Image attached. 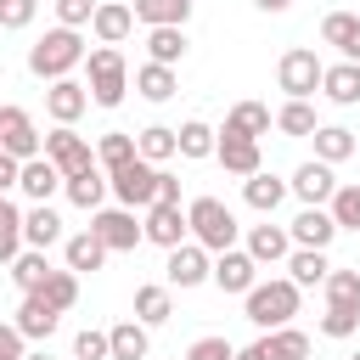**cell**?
<instances>
[{"mask_svg": "<svg viewBox=\"0 0 360 360\" xmlns=\"http://www.w3.org/2000/svg\"><path fill=\"white\" fill-rule=\"evenodd\" d=\"M84 62V39H79V28H51V34H39L34 45H28V73L34 79H68L73 68Z\"/></svg>", "mask_w": 360, "mask_h": 360, "instance_id": "6da1fadb", "label": "cell"}, {"mask_svg": "<svg viewBox=\"0 0 360 360\" xmlns=\"http://www.w3.org/2000/svg\"><path fill=\"white\" fill-rule=\"evenodd\" d=\"M186 231H191V242L197 248H208V253H225V248H236V214L219 202V197H191V208H186Z\"/></svg>", "mask_w": 360, "mask_h": 360, "instance_id": "7a4b0ae2", "label": "cell"}, {"mask_svg": "<svg viewBox=\"0 0 360 360\" xmlns=\"http://www.w3.org/2000/svg\"><path fill=\"white\" fill-rule=\"evenodd\" d=\"M84 68H90V101L96 107H118L124 101V90H129V68H124V51L118 45H96V51H84Z\"/></svg>", "mask_w": 360, "mask_h": 360, "instance_id": "3957f363", "label": "cell"}, {"mask_svg": "<svg viewBox=\"0 0 360 360\" xmlns=\"http://www.w3.org/2000/svg\"><path fill=\"white\" fill-rule=\"evenodd\" d=\"M248 321L253 326H264V332H276V326H287L292 315H298V287L281 276V281H253L248 292Z\"/></svg>", "mask_w": 360, "mask_h": 360, "instance_id": "277c9868", "label": "cell"}, {"mask_svg": "<svg viewBox=\"0 0 360 360\" xmlns=\"http://www.w3.org/2000/svg\"><path fill=\"white\" fill-rule=\"evenodd\" d=\"M321 73H326V62H321L309 45H292V51L276 62V84L287 90V101H309V96L321 90Z\"/></svg>", "mask_w": 360, "mask_h": 360, "instance_id": "5b68a950", "label": "cell"}, {"mask_svg": "<svg viewBox=\"0 0 360 360\" xmlns=\"http://www.w3.org/2000/svg\"><path fill=\"white\" fill-rule=\"evenodd\" d=\"M107 191H112L129 214H135V208H152V202H158V169L135 158V163H124V169L107 174Z\"/></svg>", "mask_w": 360, "mask_h": 360, "instance_id": "8992f818", "label": "cell"}, {"mask_svg": "<svg viewBox=\"0 0 360 360\" xmlns=\"http://www.w3.org/2000/svg\"><path fill=\"white\" fill-rule=\"evenodd\" d=\"M51 163H56V174L68 180V174H84V169H96V152H90V141L84 135H73L68 124H56L51 135H45V146H39Z\"/></svg>", "mask_w": 360, "mask_h": 360, "instance_id": "52a82bcc", "label": "cell"}, {"mask_svg": "<svg viewBox=\"0 0 360 360\" xmlns=\"http://www.w3.org/2000/svg\"><path fill=\"white\" fill-rule=\"evenodd\" d=\"M39 146H45V135L34 129V118L22 107H0V152L28 163V158H39Z\"/></svg>", "mask_w": 360, "mask_h": 360, "instance_id": "ba28073f", "label": "cell"}, {"mask_svg": "<svg viewBox=\"0 0 360 360\" xmlns=\"http://www.w3.org/2000/svg\"><path fill=\"white\" fill-rule=\"evenodd\" d=\"M90 236H96L107 253H129L135 242H146L129 208H96V219H90Z\"/></svg>", "mask_w": 360, "mask_h": 360, "instance_id": "9c48e42d", "label": "cell"}, {"mask_svg": "<svg viewBox=\"0 0 360 360\" xmlns=\"http://www.w3.org/2000/svg\"><path fill=\"white\" fill-rule=\"evenodd\" d=\"M287 191H298L304 197V208H326L332 202V191H338V174H332V163H298V174L287 180Z\"/></svg>", "mask_w": 360, "mask_h": 360, "instance_id": "30bf717a", "label": "cell"}, {"mask_svg": "<svg viewBox=\"0 0 360 360\" xmlns=\"http://www.w3.org/2000/svg\"><path fill=\"white\" fill-rule=\"evenodd\" d=\"M208 248H197V242H180V248H169V264H163V276H169V287H202L208 281Z\"/></svg>", "mask_w": 360, "mask_h": 360, "instance_id": "8fae6325", "label": "cell"}, {"mask_svg": "<svg viewBox=\"0 0 360 360\" xmlns=\"http://www.w3.org/2000/svg\"><path fill=\"white\" fill-rule=\"evenodd\" d=\"M141 236L158 242V248H180V242H186V214H180V202H152L146 219H141Z\"/></svg>", "mask_w": 360, "mask_h": 360, "instance_id": "7c38bea8", "label": "cell"}, {"mask_svg": "<svg viewBox=\"0 0 360 360\" xmlns=\"http://www.w3.org/2000/svg\"><path fill=\"white\" fill-rule=\"evenodd\" d=\"M84 107H90V90H84L79 79H56V84L45 90V112H51L56 124H68V129L84 118Z\"/></svg>", "mask_w": 360, "mask_h": 360, "instance_id": "4fadbf2b", "label": "cell"}, {"mask_svg": "<svg viewBox=\"0 0 360 360\" xmlns=\"http://www.w3.org/2000/svg\"><path fill=\"white\" fill-rule=\"evenodd\" d=\"M208 281H214L219 292H248V287L259 281V264H253L248 253H236V248H225V253L214 259V270H208Z\"/></svg>", "mask_w": 360, "mask_h": 360, "instance_id": "5bb4252c", "label": "cell"}, {"mask_svg": "<svg viewBox=\"0 0 360 360\" xmlns=\"http://www.w3.org/2000/svg\"><path fill=\"white\" fill-rule=\"evenodd\" d=\"M11 326H17L22 338L45 343V338H51V332L62 326V315H56V309H51V304H45L39 292H22V304H17V321H11Z\"/></svg>", "mask_w": 360, "mask_h": 360, "instance_id": "9a60e30c", "label": "cell"}, {"mask_svg": "<svg viewBox=\"0 0 360 360\" xmlns=\"http://www.w3.org/2000/svg\"><path fill=\"white\" fill-rule=\"evenodd\" d=\"M270 107L264 101H236L231 112H225V129L219 135H236V141H259V135H270Z\"/></svg>", "mask_w": 360, "mask_h": 360, "instance_id": "2e32d148", "label": "cell"}, {"mask_svg": "<svg viewBox=\"0 0 360 360\" xmlns=\"http://www.w3.org/2000/svg\"><path fill=\"white\" fill-rule=\"evenodd\" d=\"M17 186H22V197H34V202H51V197L62 191V174H56V163L39 152V158H28V163H22Z\"/></svg>", "mask_w": 360, "mask_h": 360, "instance_id": "e0dca14e", "label": "cell"}, {"mask_svg": "<svg viewBox=\"0 0 360 360\" xmlns=\"http://www.w3.org/2000/svg\"><path fill=\"white\" fill-rule=\"evenodd\" d=\"M253 264H281L287 253H292V236L281 231V225H253L248 231V248H242Z\"/></svg>", "mask_w": 360, "mask_h": 360, "instance_id": "ac0fdd59", "label": "cell"}, {"mask_svg": "<svg viewBox=\"0 0 360 360\" xmlns=\"http://www.w3.org/2000/svg\"><path fill=\"white\" fill-rule=\"evenodd\" d=\"M129 28H135V17H129V6H118V0H96V17H90V34L101 39V45H124L129 39Z\"/></svg>", "mask_w": 360, "mask_h": 360, "instance_id": "d6986e66", "label": "cell"}, {"mask_svg": "<svg viewBox=\"0 0 360 360\" xmlns=\"http://www.w3.org/2000/svg\"><path fill=\"white\" fill-rule=\"evenodd\" d=\"M22 242H28V248H39V253L62 242V219H56V208H51V202H34V208L22 214Z\"/></svg>", "mask_w": 360, "mask_h": 360, "instance_id": "ffe728a7", "label": "cell"}, {"mask_svg": "<svg viewBox=\"0 0 360 360\" xmlns=\"http://www.w3.org/2000/svg\"><path fill=\"white\" fill-rule=\"evenodd\" d=\"M287 236H292L298 248H321V253H326V248H332V236H338V225H332V214H326V208H304V214L292 219V231H287Z\"/></svg>", "mask_w": 360, "mask_h": 360, "instance_id": "44dd1931", "label": "cell"}, {"mask_svg": "<svg viewBox=\"0 0 360 360\" xmlns=\"http://www.w3.org/2000/svg\"><path fill=\"white\" fill-rule=\"evenodd\" d=\"M129 17H135V22H146V28H186L191 0H135V6H129Z\"/></svg>", "mask_w": 360, "mask_h": 360, "instance_id": "7402d4cb", "label": "cell"}, {"mask_svg": "<svg viewBox=\"0 0 360 360\" xmlns=\"http://www.w3.org/2000/svg\"><path fill=\"white\" fill-rule=\"evenodd\" d=\"M214 158L225 163V174H259V141H236V135H219L214 141Z\"/></svg>", "mask_w": 360, "mask_h": 360, "instance_id": "603a6c76", "label": "cell"}, {"mask_svg": "<svg viewBox=\"0 0 360 360\" xmlns=\"http://www.w3.org/2000/svg\"><path fill=\"white\" fill-rule=\"evenodd\" d=\"M321 90H326V101L354 107V101H360V62H332V68L321 73Z\"/></svg>", "mask_w": 360, "mask_h": 360, "instance_id": "cb8c5ba5", "label": "cell"}, {"mask_svg": "<svg viewBox=\"0 0 360 360\" xmlns=\"http://www.w3.org/2000/svg\"><path fill=\"white\" fill-rule=\"evenodd\" d=\"M62 191H68V202H73V208H90V214H96V208H101V197H107V174H101V163H96V169H84V174H68V180H62Z\"/></svg>", "mask_w": 360, "mask_h": 360, "instance_id": "d4e9b609", "label": "cell"}, {"mask_svg": "<svg viewBox=\"0 0 360 360\" xmlns=\"http://www.w3.org/2000/svg\"><path fill=\"white\" fill-rule=\"evenodd\" d=\"M309 141H315V163H343V158H354V146H360L343 124H321Z\"/></svg>", "mask_w": 360, "mask_h": 360, "instance_id": "484cf974", "label": "cell"}, {"mask_svg": "<svg viewBox=\"0 0 360 360\" xmlns=\"http://www.w3.org/2000/svg\"><path fill=\"white\" fill-rule=\"evenodd\" d=\"M242 197H248V208H259V214H276L281 208V197H287V180H276V174H248L242 180Z\"/></svg>", "mask_w": 360, "mask_h": 360, "instance_id": "4316f807", "label": "cell"}, {"mask_svg": "<svg viewBox=\"0 0 360 360\" xmlns=\"http://www.w3.org/2000/svg\"><path fill=\"white\" fill-rule=\"evenodd\" d=\"M287 270H292V276H287L292 287H321L332 264H326V253H321V248H292V253H287Z\"/></svg>", "mask_w": 360, "mask_h": 360, "instance_id": "83f0119b", "label": "cell"}, {"mask_svg": "<svg viewBox=\"0 0 360 360\" xmlns=\"http://www.w3.org/2000/svg\"><path fill=\"white\" fill-rule=\"evenodd\" d=\"M169 315H174V298H169V287H158V281L135 287V321H141V326H163Z\"/></svg>", "mask_w": 360, "mask_h": 360, "instance_id": "f1b7e54d", "label": "cell"}, {"mask_svg": "<svg viewBox=\"0 0 360 360\" xmlns=\"http://www.w3.org/2000/svg\"><path fill=\"white\" fill-rule=\"evenodd\" d=\"M107 349H112V360H146L152 338H146V326H141V321H118V326L107 332Z\"/></svg>", "mask_w": 360, "mask_h": 360, "instance_id": "f546056e", "label": "cell"}, {"mask_svg": "<svg viewBox=\"0 0 360 360\" xmlns=\"http://www.w3.org/2000/svg\"><path fill=\"white\" fill-rule=\"evenodd\" d=\"M135 90H141L146 101H169V96L180 90V79H174V68H163V62H141V68H135Z\"/></svg>", "mask_w": 360, "mask_h": 360, "instance_id": "4dcf8cb0", "label": "cell"}, {"mask_svg": "<svg viewBox=\"0 0 360 360\" xmlns=\"http://www.w3.org/2000/svg\"><path fill=\"white\" fill-rule=\"evenodd\" d=\"M135 158H141V163H152V169H158V163H169V158H174V129H169V124L141 129V135H135Z\"/></svg>", "mask_w": 360, "mask_h": 360, "instance_id": "1f68e13d", "label": "cell"}, {"mask_svg": "<svg viewBox=\"0 0 360 360\" xmlns=\"http://www.w3.org/2000/svg\"><path fill=\"white\" fill-rule=\"evenodd\" d=\"M34 292H39V298H45V304L62 315V309H73V304H79V276H73V270H51V276H45Z\"/></svg>", "mask_w": 360, "mask_h": 360, "instance_id": "d6a6232c", "label": "cell"}, {"mask_svg": "<svg viewBox=\"0 0 360 360\" xmlns=\"http://www.w3.org/2000/svg\"><path fill=\"white\" fill-rule=\"evenodd\" d=\"M326 309H360V270H326Z\"/></svg>", "mask_w": 360, "mask_h": 360, "instance_id": "836d02e7", "label": "cell"}, {"mask_svg": "<svg viewBox=\"0 0 360 360\" xmlns=\"http://www.w3.org/2000/svg\"><path fill=\"white\" fill-rule=\"evenodd\" d=\"M214 141H219V135H214L202 118H191V124L174 129V152H180V158H214Z\"/></svg>", "mask_w": 360, "mask_h": 360, "instance_id": "e575fe53", "label": "cell"}, {"mask_svg": "<svg viewBox=\"0 0 360 360\" xmlns=\"http://www.w3.org/2000/svg\"><path fill=\"white\" fill-rule=\"evenodd\" d=\"M62 253H68V270H73V276H79V270H101V259H107V248H101L90 231L68 236V242H62Z\"/></svg>", "mask_w": 360, "mask_h": 360, "instance_id": "d590c367", "label": "cell"}, {"mask_svg": "<svg viewBox=\"0 0 360 360\" xmlns=\"http://www.w3.org/2000/svg\"><path fill=\"white\" fill-rule=\"evenodd\" d=\"M259 343H264L270 360H309V338H304L298 326H276V332L259 338Z\"/></svg>", "mask_w": 360, "mask_h": 360, "instance_id": "8d00e7d4", "label": "cell"}, {"mask_svg": "<svg viewBox=\"0 0 360 360\" xmlns=\"http://www.w3.org/2000/svg\"><path fill=\"white\" fill-rule=\"evenodd\" d=\"M96 163L112 174V169H124V163H135V135H124V129H107L101 135V146H96Z\"/></svg>", "mask_w": 360, "mask_h": 360, "instance_id": "74e56055", "label": "cell"}, {"mask_svg": "<svg viewBox=\"0 0 360 360\" xmlns=\"http://www.w3.org/2000/svg\"><path fill=\"white\" fill-rule=\"evenodd\" d=\"M45 276H51V259H45L39 248H28V253H17V259H11V281H17V292H34Z\"/></svg>", "mask_w": 360, "mask_h": 360, "instance_id": "f35d334b", "label": "cell"}, {"mask_svg": "<svg viewBox=\"0 0 360 360\" xmlns=\"http://www.w3.org/2000/svg\"><path fill=\"white\" fill-rule=\"evenodd\" d=\"M146 51H152V62L174 68V62L186 56V28H152V34H146Z\"/></svg>", "mask_w": 360, "mask_h": 360, "instance_id": "ab89813d", "label": "cell"}, {"mask_svg": "<svg viewBox=\"0 0 360 360\" xmlns=\"http://www.w3.org/2000/svg\"><path fill=\"white\" fill-rule=\"evenodd\" d=\"M326 214H332V225H338V231H360V186H338Z\"/></svg>", "mask_w": 360, "mask_h": 360, "instance_id": "60d3db41", "label": "cell"}, {"mask_svg": "<svg viewBox=\"0 0 360 360\" xmlns=\"http://www.w3.org/2000/svg\"><path fill=\"white\" fill-rule=\"evenodd\" d=\"M276 129H281V135H315L321 124H315V107H309V101H287V107L276 112Z\"/></svg>", "mask_w": 360, "mask_h": 360, "instance_id": "b9f144b4", "label": "cell"}, {"mask_svg": "<svg viewBox=\"0 0 360 360\" xmlns=\"http://www.w3.org/2000/svg\"><path fill=\"white\" fill-rule=\"evenodd\" d=\"M354 34H360V17H354V11H326V17H321V39H326V45L349 51Z\"/></svg>", "mask_w": 360, "mask_h": 360, "instance_id": "7bdbcfd3", "label": "cell"}, {"mask_svg": "<svg viewBox=\"0 0 360 360\" xmlns=\"http://www.w3.org/2000/svg\"><path fill=\"white\" fill-rule=\"evenodd\" d=\"M96 0H56V28H90Z\"/></svg>", "mask_w": 360, "mask_h": 360, "instance_id": "ee69618b", "label": "cell"}, {"mask_svg": "<svg viewBox=\"0 0 360 360\" xmlns=\"http://www.w3.org/2000/svg\"><path fill=\"white\" fill-rule=\"evenodd\" d=\"M321 332L326 338H354L360 332V309H326L321 315Z\"/></svg>", "mask_w": 360, "mask_h": 360, "instance_id": "f6af8a7d", "label": "cell"}, {"mask_svg": "<svg viewBox=\"0 0 360 360\" xmlns=\"http://www.w3.org/2000/svg\"><path fill=\"white\" fill-rule=\"evenodd\" d=\"M73 354H79V360H112V349H107V332H90V326H84V332L73 338Z\"/></svg>", "mask_w": 360, "mask_h": 360, "instance_id": "bcb514c9", "label": "cell"}, {"mask_svg": "<svg viewBox=\"0 0 360 360\" xmlns=\"http://www.w3.org/2000/svg\"><path fill=\"white\" fill-rule=\"evenodd\" d=\"M39 0H0V28H28Z\"/></svg>", "mask_w": 360, "mask_h": 360, "instance_id": "7dc6e473", "label": "cell"}, {"mask_svg": "<svg viewBox=\"0 0 360 360\" xmlns=\"http://www.w3.org/2000/svg\"><path fill=\"white\" fill-rule=\"evenodd\" d=\"M186 360H236V349H231L225 338H197V343L186 349Z\"/></svg>", "mask_w": 360, "mask_h": 360, "instance_id": "c3c4849f", "label": "cell"}, {"mask_svg": "<svg viewBox=\"0 0 360 360\" xmlns=\"http://www.w3.org/2000/svg\"><path fill=\"white\" fill-rule=\"evenodd\" d=\"M22 343H28V338H22L11 321H0V360H22V354H28Z\"/></svg>", "mask_w": 360, "mask_h": 360, "instance_id": "681fc988", "label": "cell"}, {"mask_svg": "<svg viewBox=\"0 0 360 360\" xmlns=\"http://www.w3.org/2000/svg\"><path fill=\"white\" fill-rule=\"evenodd\" d=\"M22 253V231H0V264L11 270V259Z\"/></svg>", "mask_w": 360, "mask_h": 360, "instance_id": "f907efd6", "label": "cell"}, {"mask_svg": "<svg viewBox=\"0 0 360 360\" xmlns=\"http://www.w3.org/2000/svg\"><path fill=\"white\" fill-rule=\"evenodd\" d=\"M158 202H180V180L169 169H158Z\"/></svg>", "mask_w": 360, "mask_h": 360, "instance_id": "816d5d0a", "label": "cell"}, {"mask_svg": "<svg viewBox=\"0 0 360 360\" xmlns=\"http://www.w3.org/2000/svg\"><path fill=\"white\" fill-rule=\"evenodd\" d=\"M17 174H22V163H17V158H6V152H0V197H6V191H11V186H17Z\"/></svg>", "mask_w": 360, "mask_h": 360, "instance_id": "f5cc1de1", "label": "cell"}, {"mask_svg": "<svg viewBox=\"0 0 360 360\" xmlns=\"http://www.w3.org/2000/svg\"><path fill=\"white\" fill-rule=\"evenodd\" d=\"M236 360H270V354H264V343H248V349H236Z\"/></svg>", "mask_w": 360, "mask_h": 360, "instance_id": "db71d44e", "label": "cell"}, {"mask_svg": "<svg viewBox=\"0 0 360 360\" xmlns=\"http://www.w3.org/2000/svg\"><path fill=\"white\" fill-rule=\"evenodd\" d=\"M253 6H259V11H270V17H276V11H287V6H292V0H253Z\"/></svg>", "mask_w": 360, "mask_h": 360, "instance_id": "11a10c76", "label": "cell"}, {"mask_svg": "<svg viewBox=\"0 0 360 360\" xmlns=\"http://www.w3.org/2000/svg\"><path fill=\"white\" fill-rule=\"evenodd\" d=\"M22 360H51V354H22Z\"/></svg>", "mask_w": 360, "mask_h": 360, "instance_id": "9f6ffc18", "label": "cell"}, {"mask_svg": "<svg viewBox=\"0 0 360 360\" xmlns=\"http://www.w3.org/2000/svg\"><path fill=\"white\" fill-rule=\"evenodd\" d=\"M349 360H360V349H354V354H349Z\"/></svg>", "mask_w": 360, "mask_h": 360, "instance_id": "6f0895ef", "label": "cell"}]
</instances>
